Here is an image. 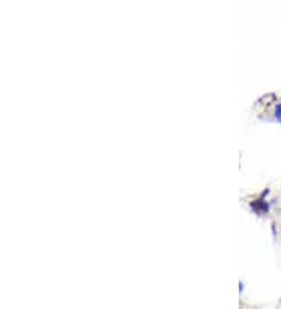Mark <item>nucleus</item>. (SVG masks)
<instances>
[{"label": "nucleus", "mask_w": 281, "mask_h": 309, "mask_svg": "<svg viewBox=\"0 0 281 309\" xmlns=\"http://www.w3.org/2000/svg\"><path fill=\"white\" fill-rule=\"evenodd\" d=\"M275 117H277L278 120H281V102L277 105V109H275Z\"/></svg>", "instance_id": "nucleus-2"}, {"label": "nucleus", "mask_w": 281, "mask_h": 309, "mask_svg": "<svg viewBox=\"0 0 281 309\" xmlns=\"http://www.w3.org/2000/svg\"><path fill=\"white\" fill-rule=\"evenodd\" d=\"M252 208L255 209L258 214H264V213H267L269 205L266 202H263V200H256V202L252 203Z\"/></svg>", "instance_id": "nucleus-1"}]
</instances>
